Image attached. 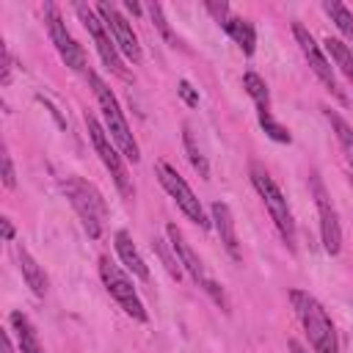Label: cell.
I'll list each match as a JSON object with an SVG mask.
<instances>
[{"mask_svg": "<svg viewBox=\"0 0 353 353\" xmlns=\"http://www.w3.org/2000/svg\"><path fill=\"white\" fill-rule=\"evenodd\" d=\"M17 262H19V273H22V279H25V284L30 287V292H33L36 298H44V295H47V287H50L47 273H44V268L33 259V254H30L25 245H17Z\"/></svg>", "mask_w": 353, "mask_h": 353, "instance_id": "obj_16", "label": "cell"}, {"mask_svg": "<svg viewBox=\"0 0 353 353\" xmlns=\"http://www.w3.org/2000/svg\"><path fill=\"white\" fill-rule=\"evenodd\" d=\"M256 119H259V127L265 130V135H268L270 141H276V143H290V141H292L290 130H287L284 124H279V121L273 119V113H270V110H259V113H256Z\"/></svg>", "mask_w": 353, "mask_h": 353, "instance_id": "obj_23", "label": "cell"}, {"mask_svg": "<svg viewBox=\"0 0 353 353\" xmlns=\"http://www.w3.org/2000/svg\"><path fill=\"white\" fill-rule=\"evenodd\" d=\"M3 353H14V345H11V336L3 334Z\"/></svg>", "mask_w": 353, "mask_h": 353, "instance_id": "obj_30", "label": "cell"}, {"mask_svg": "<svg viewBox=\"0 0 353 353\" xmlns=\"http://www.w3.org/2000/svg\"><path fill=\"white\" fill-rule=\"evenodd\" d=\"M323 116L328 119V124H331V130H334V135H336V141H339V146H342V154H345L347 163L353 165V127H350L336 110H331V108H323Z\"/></svg>", "mask_w": 353, "mask_h": 353, "instance_id": "obj_19", "label": "cell"}, {"mask_svg": "<svg viewBox=\"0 0 353 353\" xmlns=\"http://www.w3.org/2000/svg\"><path fill=\"white\" fill-rule=\"evenodd\" d=\"M152 248H154V254L163 259V265H165V270L171 273V279H176V281H179V279H182V265H179V259H176V256H171L174 251L168 254V248L163 245V240H154V243H152Z\"/></svg>", "mask_w": 353, "mask_h": 353, "instance_id": "obj_24", "label": "cell"}, {"mask_svg": "<svg viewBox=\"0 0 353 353\" xmlns=\"http://www.w3.org/2000/svg\"><path fill=\"white\" fill-rule=\"evenodd\" d=\"M8 323H11V331H14V336H17L19 353H44V347H41V342H39V334H36L33 323L28 320V314H22V312L17 309V312H11Z\"/></svg>", "mask_w": 353, "mask_h": 353, "instance_id": "obj_18", "label": "cell"}, {"mask_svg": "<svg viewBox=\"0 0 353 353\" xmlns=\"http://www.w3.org/2000/svg\"><path fill=\"white\" fill-rule=\"evenodd\" d=\"M243 88H245V94L254 99L256 113H259V110H270V91H268V83H265L256 72H245V74H243Z\"/></svg>", "mask_w": 353, "mask_h": 353, "instance_id": "obj_21", "label": "cell"}, {"mask_svg": "<svg viewBox=\"0 0 353 353\" xmlns=\"http://www.w3.org/2000/svg\"><path fill=\"white\" fill-rule=\"evenodd\" d=\"M113 245H116V254H119L121 265L127 268V273H132V276L141 279V281H149V279H152V276H149V265L143 262V256H141V251L135 248V243H132V237H130L127 229H119V232L113 234Z\"/></svg>", "mask_w": 353, "mask_h": 353, "instance_id": "obj_15", "label": "cell"}, {"mask_svg": "<svg viewBox=\"0 0 353 353\" xmlns=\"http://www.w3.org/2000/svg\"><path fill=\"white\" fill-rule=\"evenodd\" d=\"M176 94L182 97V102H185L188 108H196V105H199V91H196L188 80H179V83H176Z\"/></svg>", "mask_w": 353, "mask_h": 353, "instance_id": "obj_26", "label": "cell"}, {"mask_svg": "<svg viewBox=\"0 0 353 353\" xmlns=\"http://www.w3.org/2000/svg\"><path fill=\"white\" fill-rule=\"evenodd\" d=\"M210 221H212V226H215V232H218V237H221L226 254H229L234 262H240L243 254H240L237 226H234V215H232L229 204H226V201H212V207H210Z\"/></svg>", "mask_w": 353, "mask_h": 353, "instance_id": "obj_14", "label": "cell"}, {"mask_svg": "<svg viewBox=\"0 0 353 353\" xmlns=\"http://www.w3.org/2000/svg\"><path fill=\"white\" fill-rule=\"evenodd\" d=\"M85 130H88V138L94 143V152L99 154L102 165L113 176V185L119 188V193L124 199H132L135 196V185H132V176H130V171L124 165V154L119 152V146L113 143V138L108 135V130L102 127V121L94 113H85Z\"/></svg>", "mask_w": 353, "mask_h": 353, "instance_id": "obj_5", "label": "cell"}, {"mask_svg": "<svg viewBox=\"0 0 353 353\" xmlns=\"http://www.w3.org/2000/svg\"><path fill=\"white\" fill-rule=\"evenodd\" d=\"M157 179H160V185L165 188V193L174 199V204L182 210V215L188 221H193L199 229H210V218H207L201 201L196 199V193L190 190V185L185 182V176L171 163H165V160L157 163Z\"/></svg>", "mask_w": 353, "mask_h": 353, "instance_id": "obj_8", "label": "cell"}, {"mask_svg": "<svg viewBox=\"0 0 353 353\" xmlns=\"http://www.w3.org/2000/svg\"><path fill=\"white\" fill-rule=\"evenodd\" d=\"M146 11H149V17H152V22L157 25V30L163 33V39H165L168 44H174L176 39H174V30H171V25L165 22V14H163V6H160V3H152V6L146 8Z\"/></svg>", "mask_w": 353, "mask_h": 353, "instance_id": "obj_25", "label": "cell"}, {"mask_svg": "<svg viewBox=\"0 0 353 353\" xmlns=\"http://www.w3.org/2000/svg\"><path fill=\"white\" fill-rule=\"evenodd\" d=\"M350 85H353V83H350Z\"/></svg>", "mask_w": 353, "mask_h": 353, "instance_id": "obj_33", "label": "cell"}, {"mask_svg": "<svg viewBox=\"0 0 353 353\" xmlns=\"http://www.w3.org/2000/svg\"><path fill=\"white\" fill-rule=\"evenodd\" d=\"M165 237H168V245H171V251H174V256L179 259V265H182V270L221 306V309H226L229 312V301H226V292H223V287L215 281V279H210L207 276V270H204V265H201V259L196 256V251L190 248V243L185 240V234L176 229V223H168L165 226Z\"/></svg>", "mask_w": 353, "mask_h": 353, "instance_id": "obj_7", "label": "cell"}, {"mask_svg": "<svg viewBox=\"0 0 353 353\" xmlns=\"http://www.w3.org/2000/svg\"><path fill=\"white\" fill-rule=\"evenodd\" d=\"M290 303H292L295 317L301 320L314 353H342L339 350V339H336V328H334L328 312L323 309V303L312 292L290 290Z\"/></svg>", "mask_w": 353, "mask_h": 353, "instance_id": "obj_1", "label": "cell"}, {"mask_svg": "<svg viewBox=\"0 0 353 353\" xmlns=\"http://www.w3.org/2000/svg\"><path fill=\"white\" fill-rule=\"evenodd\" d=\"M251 185H254V190L259 193V199H262V204H265V210H268V215H270V221H273L279 237H281L284 245L295 254L298 229H295V221H292V212H290V204H287L284 193L279 190V185L273 182V176H270L265 168H259L256 163L251 165Z\"/></svg>", "mask_w": 353, "mask_h": 353, "instance_id": "obj_3", "label": "cell"}, {"mask_svg": "<svg viewBox=\"0 0 353 353\" xmlns=\"http://www.w3.org/2000/svg\"><path fill=\"white\" fill-rule=\"evenodd\" d=\"M290 350H292V353H306V347H303L301 342H295V339H290Z\"/></svg>", "mask_w": 353, "mask_h": 353, "instance_id": "obj_32", "label": "cell"}, {"mask_svg": "<svg viewBox=\"0 0 353 353\" xmlns=\"http://www.w3.org/2000/svg\"><path fill=\"white\" fill-rule=\"evenodd\" d=\"M124 8H127L130 14H141V6H138V3H132V0H127V3H124Z\"/></svg>", "mask_w": 353, "mask_h": 353, "instance_id": "obj_31", "label": "cell"}, {"mask_svg": "<svg viewBox=\"0 0 353 353\" xmlns=\"http://www.w3.org/2000/svg\"><path fill=\"white\" fill-rule=\"evenodd\" d=\"M3 185H6L8 190L17 185V174H14V163H11V154H8V152L3 154Z\"/></svg>", "mask_w": 353, "mask_h": 353, "instance_id": "obj_27", "label": "cell"}, {"mask_svg": "<svg viewBox=\"0 0 353 353\" xmlns=\"http://www.w3.org/2000/svg\"><path fill=\"white\" fill-rule=\"evenodd\" d=\"M61 188H63L72 210L77 212L85 234L91 240H99L102 237V229H105V215H108V207H105L102 193L91 182H85L83 176H66L61 182Z\"/></svg>", "mask_w": 353, "mask_h": 353, "instance_id": "obj_4", "label": "cell"}, {"mask_svg": "<svg viewBox=\"0 0 353 353\" xmlns=\"http://www.w3.org/2000/svg\"><path fill=\"white\" fill-rule=\"evenodd\" d=\"M0 226H3V240L11 243L14 240V223H11V218H0Z\"/></svg>", "mask_w": 353, "mask_h": 353, "instance_id": "obj_29", "label": "cell"}, {"mask_svg": "<svg viewBox=\"0 0 353 353\" xmlns=\"http://www.w3.org/2000/svg\"><path fill=\"white\" fill-rule=\"evenodd\" d=\"M88 83L94 88V97H97V105H99V113H102V127L108 130V135L113 138V143L119 146V152L124 154V160H132L138 163L141 160V149H138V141L124 119V110L116 99V94L108 88V83L97 74V72H88Z\"/></svg>", "mask_w": 353, "mask_h": 353, "instance_id": "obj_2", "label": "cell"}, {"mask_svg": "<svg viewBox=\"0 0 353 353\" xmlns=\"http://www.w3.org/2000/svg\"><path fill=\"white\" fill-rule=\"evenodd\" d=\"M11 69H14V58H11L8 47H3V74H0V83H3V85L11 83Z\"/></svg>", "mask_w": 353, "mask_h": 353, "instance_id": "obj_28", "label": "cell"}, {"mask_svg": "<svg viewBox=\"0 0 353 353\" xmlns=\"http://www.w3.org/2000/svg\"><path fill=\"white\" fill-rule=\"evenodd\" d=\"M323 11H325V14L331 17V22L353 41V14H350L342 3H336V0H325V3H323Z\"/></svg>", "mask_w": 353, "mask_h": 353, "instance_id": "obj_22", "label": "cell"}, {"mask_svg": "<svg viewBox=\"0 0 353 353\" xmlns=\"http://www.w3.org/2000/svg\"><path fill=\"white\" fill-rule=\"evenodd\" d=\"M182 146H185V154H188V163L193 165V171H196L201 179H210V163H207V157L201 154V149H199V143H196V138H193L190 124H182Z\"/></svg>", "mask_w": 353, "mask_h": 353, "instance_id": "obj_20", "label": "cell"}, {"mask_svg": "<svg viewBox=\"0 0 353 353\" xmlns=\"http://www.w3.org/2000/svg\"><path fill=\"white\" fill-rule=\"evenodd\" d=\"M218 25H221V28L229 33V39L243 50V55H254V50H256V30H254V25H251L248 19L234 17V14H226Z\"/></svg>", "mask_w": 353, "mask_h": 353, "instance_id": "obj_17", "label": "cell"}, {"mask_svg": "<svg viewBox=\"0 0 353 353\" xmlns=\"http://www.w3.org/2000/svg\"><path fill=\"white\" fill-rule=\"evenodd\" d=\"M312 193H314V201H317V212H320V240H323V248L328 256H336L342 251V226H339V215H336V207L331 204L328 193H325V185L317 174H312Z\"/></svg>", "mask_w": 353, "mask_h": 353, "instance_id": "obj_12", "label": "cell"}, {"mask_svg": "<svg viewBox=\"0 0 353 353\" xmlns=\"http://www.w3.org/2000/svg\"><path fill=\"white\" fill-rule=\"evenodd\" d=\"M292 36H295V44L301 47V52H303L309 69L317 74V80L334 94V99H339L342 105H347V97L342 94V88H339V83H336V77H334V66H331L325 50L314 41V36H312L301 22H292Z\"/></svg>", "mask_w": 353, "mask_h": 353, "instance_id": "obj_11", "label": "cell"}, {"mask_svg": "<svg viewBox=\"0 0 353 353\" xmlns=\"http://www.w3.org/2000/svg\"><path fill=\"white\" fill-rule=\"evenodd\" d=\"M99 279H102L108 295L119 303V309H121L127 317H132V320H138V323H146V320H149V312H146L143 301L138 298L130 273H127L124 268H119L108 254L99 256Z\"/></svg>", "mask_w": 353, "mask_h": 353, "instance_id": "obj_6", "label": "cell"}, {"mask_svg": "<svg viewBox=\"0 0 353 353\" xmlns=\"http://www.w3.org/2000/svg\"><path fill=\"white\" fill-rule=\"evenodd\" d=\"M41 14H44V25H47L50 41L55 44L61 61H63L69 69H74V72H85V66H88L85 50L77 44V39L72 36V30L66 28V22H63L58 6H55V3H44V6H41Z\"/></svg>", "mask_w": 353, "mask_h": 353, "instance_id": "obj_9", "label": "cell"}, {"mask_svg": "<svg viewBox=\"0 0 353 353\" xmlns=\"http://www.w3.org/2000/svg\"><path fill=\"white\" fill-rule=\"evenodd\" d=\"M74 14H77V19L83 22V28L88 30V36L94 39V44H97V52H99L102 63H105L113 74L127 77V69H124V63H121V52H119L116 41H113L110 30H108V28H105V22L99 19L97 8L85 6V3H74Z\"/></svg>", "mask_w": 353, "mask_h": 353, "instance_id": "obj_10", "label": "cell"}, {"mask_svg": "<svg viewBox=\"0 0 353 353\" xmlns=\"http://www.w3.org/2000/svg\"><path fill=\"white\" fill-rule=\"evenodd\" d=\"M97 14H99V19L105 22V28L110 30V36H113L119 52H121L127 61L138 63L143 52H141L138 36H135L132 25L127 22V17H121V11H119L116 6H110V3H97Z\"/></svg>", "mask_w": 353, "mask_h": 353, "instance_id": "obj_13", "label": "cell"}]
</instances>
